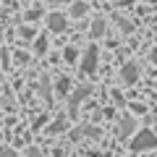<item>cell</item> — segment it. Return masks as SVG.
<instances>
[{
    "instance_id": "17",
    "label": "cell",
    "mask_w": 157,
    "mask_h": 157,
    "mask_svg": "<svg viewBox=\"0 0 157 157\" xmlns=\"http://www.w3.org/2000/svg\"><path fill=\"white\" fill-rule=\"evenodd\" d=\"M24 3H32V0H24Z\"/></svg>"
},
{
    "instance_id": "2",
    "label": "cell",
    "mask_w": 157,
    "mask_h": 157,
    "mask_svg": "<svg viewBox=\"0 0 157 157\" xmlns=\"http://www.w3.org/2000/svg\"><path fill=\"white\" fill-rule=\"evenodd\" d=\"M97 60H100V50H97L94 45H89L86 52H84V60H81V71H84L86 76H92V73L97 71Z\"/></svg>"
},
{
    "instance_id": "16",
    "label": "cell",
    "mask_w": 157,
    "mask_h": 157,
    "mask_svg": "<svg viewBox=\"0 0 157 157\" xmlns=\"http://www.w3.org/2000/svg\"><path fill=\"white\" fill-rule=\"evenodd\" d=\"M50 3H68V0H50Z\"/></svg>"
},
{
    "instance_id": "7",
    "label": "cell",
    "mask_w": 157,
    "mask_h": 157,
    "mask_svg": "<svg viewBox=\"0 0 157 157\" xmlns=\"http://www.w3.org/2000/svg\"><path fill=\"white\" fill-rule=\"evenodd\" d=\"M102 34H105V18H94V21H92V37L100 39Z\"/></svg>"
},
{
    "instance_id": "13",
    "label": "cell",
    "mask_w": 157,
    "mask_h": 157,
    "mask_svg": "<svg viewBox=\"0 0 157 157\" xmlns=\"http://www.w3.org/2000/svg\"><path fill=\"white\" fill-rule=\"evenodd\" d=\"M66 60H76V50H73V47L66 50Z\"/></svg>"
},
{
    "instance_id": "12",
    "label": "cell",
    "mask_w": 157,
    "mask_h": 157,
    "mask_svg": "<svg viewBox=\"0 0 157 157\" xmlns=\"http://www.w3.org/2000/svg\"><path fill=\"white\" fill-rule=\"evenodd\" d=\"M118 24H121V29H123V32H131V24L128 21H123V18H115Z\"/></svg>"
},
{
    "instance_id": "8",
    "label": "cell",
    "mask_w": 157,
    "mask_h": 157,
    "mask_svg": "<svg viewBox=\"0 0 157 157\" xmlns=\"http://www.w3.org/2000/svg\"><path fill=\"white\" fill-rule=\"evenodd\" d=\"M86 13V3H73L71 6V18H81Z\"/></svg>"
},
{
    "instance_id": "10",
    "label": "cell",
    "mask_w": 157,
    "mask_h": 157,
    "mask_svg": "<svg viewBox=\"0 0 157 157\" xmlns=\"http://www.w3.org/2000/svg\"><path fill=\"white\" fill-rule=\"evenodd\" d=\"M68 86H71V81H68V78H58V92H60V94H66Z\"/></svg>"
},
{
    "instance_id": "4",
    "label": "cell",
    "mask_w": 157,
    "mask_h": 157,
    "mask_svg": "<svg viewBox=\"0 0 157 157\" xmlns=\"http://www.w3.org/2000/svg\"><path fill=\"white\" fill-rule=\"evenodd\" d=\"M121 78H123V81H128V84H134L136 78H139V66H136L134 60L126 63V66L121 68Z\"/></svg>"
},
{
    "instance_id": "11",
    "label": "cell",
    "mask_w": 157,
    "mask_h": 157,
    "mask_svg": "<svg viewBox=\"0 0 157 157\" xmlns=\"http://www.w3.org/2000/svg\"><path fill=\"white\" fill-rule=\"evenodd\" d=\"M0 157H16V152L8 149V147H3V149H0Z\"/></svg>"
},
{
    "instance_id": "6",
    "label": "cell",
    "mask_w": 157,
    "mask_h": 157,
    "mask_svg": "<svg viewBox=\"0 0 157 157\" xmlns=\"http://www.w3.org/2000/svg\"><path fill=\"white\" fill-rule=\"evenodd\" d=\"M131 131H134V118H131V115H123V118H121V126H118V136L126 139Z\"/></svg>"
},
{
    "instance_id": "1",
    "label": "cell",
    "mask_w": 157,
    "mask_h": 157,
    "mask_svg": "<svg viewBox=\"0 0 157 157\" xmlns=\"http://www.w3.org/2000/svg\"><path fill=\"white\" fill-rule=\"evenodd\" d=\"M157 147V136L152 134V131H139V134L134 136V141H131V149L134 152H144V149H155Z\"/></svg>"
},
{
    "instance_id": "9",
    "label": "cell",
    "mask_w": 157,
    "mask_h": 157,
    "mask_svg": "<svg viewBox=\"0 0 157 157\" xmlns=\"http://www.w3.org/2000/svg\"><path fill=\"white\" fill-rule=\"evenodd\" d=\"M34 50H37V52H45V50H47V37H37V42H34Z\"/></svg>"
},
{
    "instance_id": "15",
    "label": "cell",
    "mask_w": 157,
    "mask_h": 157,
    "mask_svg": "<svg viewBox=\"0 0 157 157\" xmlns=\"http://www.w3.org/2000/svg\"><path fill=\"white\" fill-rule=\"evenodd\" d=\"M149 58H152V60H155V63H157V50H155V52H152V55H149Z\"/></svg>"
},
{
    "instance_id": "3",
    "label": "cell",
    "mask_w": 157,
    "mask_h": 157,
    "mask_svg": "<svg viewBox=\"0 0 157 157\" xmlns=\"http://www.w3.org/2000/svg\"><path fill=\"white\" fill-rule=\"evenodd\" d=\"M89 94H92V86H89V84L78 86V89H76V92L71 94V100H68V107H71V113L76 110L78 105H81V100H84V97H89Z\"/></svg>"
},
{
    "instance_id": "5",
    "label": "cell",
    "mask_w": 157,
    "mask_h": 157,
    "mask_svg": "<svg viewBox=\"0 0 157 157\" xmlns=\"http://www.w3.org/2000/svg\"><path fill=\"white\" fill-rule=\"evenodd\" d=\"M47 26H50V32H63V29H66V16H63V13H50Z\"/></svg>"
},
{
    "instance_id": "14",
    "label": "cell",
    "mask_w": 157,
    "mask_h": 157,
    "mask_svg": "<svg viewBox=\"0 0 157 157\" xmlns=\"http://www.w3.org/2000/svg\"><path fill=\"white\" fill-rule=\"evenodd\" d=\"M26 157H42V152H39V149H34V147H32V149L26 152Z\"/></svg>"
}]
</instances>
